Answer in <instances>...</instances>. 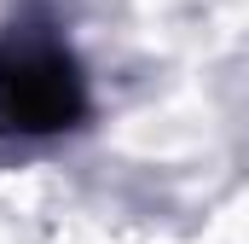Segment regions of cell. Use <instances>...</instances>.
<instances>
[{
  "mask_svg": "<svg viewBox=\"0 0 249 244\" xmlns=\"http://www.w3.org/2000/svg\"><path fill=\"white\" fill-rule=\"evenodd\" d=\"M87 117V76L41 29L0 35V134L47 140Z\"/></svg>",
  "mask_w": 249,
  "mask_h": 244,
  "instance_id": "6da1fadb",
  "label": "cell"
}]
</instances>
